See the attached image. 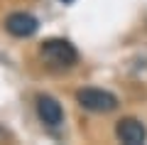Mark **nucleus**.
<instances>
[{
  "instance_id": "f257e3e1",
  "label": "nucleus",
  "mask_w": 147,
  "mask_h": 145,
  "mask_svg": "<svg viewBox=\"0 0 147 145\" xmlns=\"http://www.w3.org/2000/svg\"><path fill=\"white\" fill-rule=\"evenodd\" d=\"M42 57H44V62L52 64V67L66 69V67H74V64H76L79 52L74 49L71 42L54 37V39H47V42L42 44Z\"/></svg>"
},
{
  "instance_id": "f03ea898",
  "label": "nucleus",
  "mask_w": 147,
  "mask_h": 145,
  "mask_svg": "<svg viewBox=\"0 0 147 145\" xmlns=\"http://www.w3.org/2000/svg\"><path fill=\"white\" fill-rule=\"evenodd\" d=\"M76 101H79L81 108L93 111V113H108V111L118 108V99L103 88H81L76 93Z\"/></svg>"
},
{
  "instance_id": "7ed1b4c3",
  "label": "nucleus",
  "mask_w": 147,
  "mask_h": 145,
  "mask_svg": "<svg viewBox=\"0 0 147 145\" xmlns=\"http://www.w3.org/2000/svg\"><path fill=\"white\" fill-rule=\"evenodd\" d=\"M115 135L125 145H142L145 138H147V128L137 118H120L118 125H115Z\"/></svg>"
},
{
  "instance_id": "20e7f679",
  "label": "nucleus",
  "mask_w": 147,
  "mask_h": 145,
  "mask_svg": "<svg viewBox=\"0 0 147 145\" xmlns=\"http://www.w3.org/2000/svg\"><path fill=\"white\" fill-rule=\"evenodd\" d=\"M37 20L30 15V12H22V10H17V12H10V15L5 17V30L10 32L12 37H32L37 32Z\"/></svg>"
},
{
  "instance_id": "39448f33",
  "label": "nucleus",
  "mask_w": 147,
  "mask_h": 145,
  "mask_svg": "<svg viewBox=\"0 0 147 145\" xmlns=\"http://www.w3.org/2000/svg\"><path fill=\"white\" fill-rule=\"evenodd\" d=\"M37 116L42 118V123L47 125H59L64 120V108L57 99L52 96H39L37 99Z\"/></svg>"
},
{
  "instance_id": "423d86ee",
  "label": "nucleus",
  "mask_w": 147,
  "mask_h": 145,
  "mask_svg": "<svg viewBox=\"0 0 147 145\" xmlns=\"http://www.w3.org/2000/svg\"><path fill=\"white\" fill-rule=\"evenodd\" d=\"M61 3H74V0H61Z\"/></svg>"
}]
</instances>
